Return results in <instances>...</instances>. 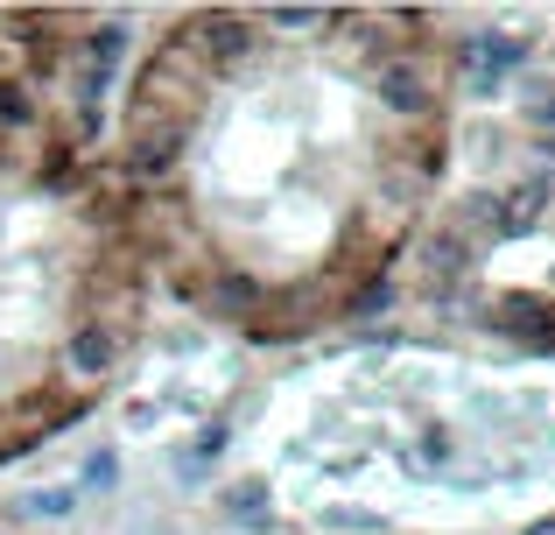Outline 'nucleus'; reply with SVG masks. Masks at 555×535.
Masks as SVG:
<instances>
[{
    "instance_id": "nucleus-1",
    "label": "nucleus",
    "mask_w": 555,
    "mask_h": 535,
    "mask_svg": "<svg viewBox=\"0 0 555 535\" xmlns=\"http://www.w3.org/2000/svg\"><path fill=\"white\" fill-rule=\"evenodd\" d=\"M528 56V36H472L464 42V92L472 99H486V92H500V78Z\"/></svg>"
},
{
    "instance_id": "nucleus-2",
    "label": "nucleus",
    "mask_w": 555,
    "mask_h": 535,
    "mask_svg": "<svg viewBox=\"0 0 555 535\" xmlns=\"http://www.w3.org/2000/svg\"><path fill=\"white\" fill-rule=\"evenodd\" d=\"M64 359H70V373L99 381V373H113V359H120V339H113V331H99V324H85V331H70Z\"/></svg>"
},
{
    "instance_id": "nucleus-3",
    "label": "nucleus",
    "mask_w": 555,
    "mask_h": 535,
    "mask_svg": "<svg viewBox=\"0 0 555 535\" xmlns=\"http://www.w3.org/2000/svg\"><path fill=\"white\" fill-rule=\"evenodd\" d=\"M197 42H204V56H218V64H240V56L254 50V36H246L240 14H211V22L197 28Z\"/></svg>"
},
{
    "instance_id": "nucleus-4",
    "label": "nucleus",
    "mask_w": 555,
    "mask_h": 535,
    "mask_svg": "<svg viewBox=\"0 0 555 535\" xmlns=\"http://www.w3.org/2000/svg\"><path fill=\"white\" fill-rule=\"evenodd\" d=\"M379 99H387L393 113H422V106H429V85H422V71L387 64V71H379Z\"/></svg>"
},
{
    "instance_id": "nucleus-5",
    "label": "nucleus",
    "mask_w": 555,
    "mask_h": 535,
    "mask_svg": "<svg viewBox=\"0 0 555 535\" xmlns=\"http://www.w3.org/2000/svg\"><path fill=\"white\" fill-rule=\"evenodd\" d=\"M225 514L246 522V528H268L274 522V494L260 480H240V486H225Z\"/></svg>"
},
{
    "instance_id": "nucleus-6",
    "label": "nucleus",
    "mask_w": 555,
    "mask_h": 535,
    "mask_svg": "<svg viewBox=\"0 0 555 535\" xmlns=\"http://www.w3.org/2000/svg\"><path fill=\"white\" fill-rule=\"evenodd\" d=\"M127 163H134L141 177H163V169L177 163V127H155V135H134V149H127Z\"/></svg>"
},
{
    "instance_id": "nucleus-7",
    "label": "nucleus",
    "mask_w": 555,
    "mask_h": 535,
    "mask_svg": "<svg viewBox=\"0 0 555 535\" xmlns=\"http://www.w3.org/2000/svg\"><path fill=\"white\" fill-rule=\"evenodd\" d=\"M464 268H472V262H464V240L457 233H436L429 240V289H450Z\"/></svg>"
},
{
    "instance_id": "nucleus-8",
    "label": "nucleus",
    "mask_w": 555,
    "mask_h": 535,
    "mask_svg": "<svg viewBox=\"0 0 555 535\" xmlns=\"http://www.w3.org/2000/svg\"><path fill=\"white\" fill-rule=\"evenodd\" d=\"M534 219H542V183H520V191L506 198V212H500V233H528Z\"/></svg>"
},
{
    "instance_id": "nucleus-9",
    "label": "nucleus",
    "mask_w": 555,
    "mask_h": 535,
    "mask_svg": "<svg viewBox=\"0 0 555 535\" xmlns=\"http://www.w3.org/2000/svg\"><path fill=\"white\" fill-rule=\"evenodd\" d=\"M211 310H225V317L254 310V282H246V275H218V289H211Z\"/></svg>"
},
{
    "instance_id": "nucleus-10",
    "label": "nucleus",
    "mask_w": 555,
    "mask_h": 535,
    "mask_svg": "<svg viewBox=\"0 0 555 535\" xmlns=\"http://www.w3.org/2000/svg\"><path fill=\"white\" fill-rule=\"evenodd\" d=\"M324 528H352V535H379L373 508H324Z\"/></svg>"
},
{
    "instance_id": "nucleus-11",
    "label": "nucleus",
    "mask_w": 555,
    "mask_h": 535,
    "mask_svg": "<svg viewBox=\"0 0 555 535\" xmlns=\"http://www.w3.org/2000/svg\"><path fill=\"white\" fill-rule=\"evenodd\" d=\"M113 480H120V458H113V451L85 458V486H92V494H113Z\"/></svg>"
},
{
    "instance_id": "nucleus-12",
    "label": "nucleus",
    "mask_w": 555,
    "mask_h": 535,
    "mask_svg": "<svg viewBox=\"0 0 555 535\" xmlns=\"http://www.w3.org/2000/svg\"><path fill=\"white\" fill-rule=\"evenodd\" d=\"M0 120H8V127L28 120V92H22V85H0Z\"/></svg>"
},
{
    "instance_id": "nucleus-13",
    "label": "nucleus",
    "mask_w": 555,
    "mask_h": 535,
    "mask_svg": "<svg viewBox=\"0 0 555 535\" xmlns=\"http://www.w3.org/2000/svg\"><path fill=\"white\" fill-rule=\"evenodd\" d=\"M528 113L542 120V135H548V149H555V85H542V92L528 99Z\"/></svg>"
},
{
    "instance_id": "nucleus-14",
    "label": "nucleus",
    "mask_w": 555,
    "mask_h": 535,
    "mask_svg": "<svg viewBox=\"0 0 555 535\" xmlns=\"http://www.w3.org/2000/svg\"><path fill=\"white\" fill-rule=\"evenodd\" d=\"M268 22H274V28H317V22H324V14H317V8H274Z\"/></svg>"
},
{
    "instance_id": "nucleus-15",
    "label": "nucleus",
    "mask_w": 555,
    "mask_h": 535,
    "mask_svg": "<svg viewBox=\"0 0 555 535\" xmlns=\"http://www.w3.org/2000/svg\"><path fill=\"white\" fill-rule=\"evenodd\" d=\"M78 494H28V514H70Z\"/></svg>"
},
{
    "instance_id": "nucleus-16",
    "label": "nucleus",
    "mask_w": 555,
    "mask_h": 535,
    "mask_svg": "<svg viewBox=\"0 0 555 535\" xmlns=\"http://www.w3.org/2000/svg\"><path fill=\"white\" fill-rule=\"evenodd\" d=\"M387 303H393V289H387V282H373V289H359L352 310H359V317H373V310H387Z\"/></svg>"
},
{
    "instance_id": "nucleus-17",
    "label": "nucleus",
    "mask_w": 555,
    "mask_h": 535,
    "mask_svg": "<svg viewBox=\"0 0 555 535\" xmlns=\"http://www.w3.org/2000/svg\"><path fill=\"white\" fill-rule=\"evenodd\" d=\"M528 535H555V522H534V528H528Z\"/></svg>"
}]
</instances>
